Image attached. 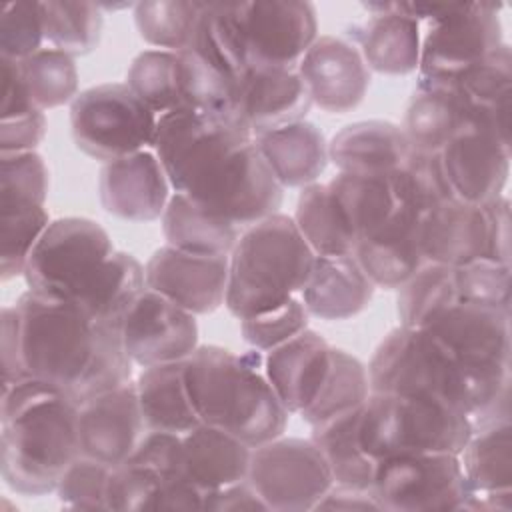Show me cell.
I'll return each mask as SVG.
<instances>
[{
  "mask_svg": "<svg viewBox=\"0 0 512 512\" xmlns=\"http://www.w3.org/2000/svg\"><path fill=\"white\" fill-rule=\"evenodd\" d=\"M14 308L26 376L60 388L78 406L132 380L120 328L96 322L74 302L30 290Z\"/></svg>",
  "mask_w": 512,
  "mask_h": 512,
  "instance_id": "6da1fadb",
  "label": "cell"
},
{
  "mask_svg": "<svg viewBox=\"0 0 512 512\" xmlns=\"http://www.w3.org/2000/svg\"><path fill=\"white\" fill-rule=\"evenodd\" d=\"M366 368L370 392L438 398L474 426L510 420V364H462L424 328L390 330Z\"/></svg>",
  "mask_w": 512,
  "mask_h": 512,
  "instance_id": "7a4b0ae2",
  "label": "cell"
},
{
  "mask_svg": "<svg viewBox=\"0 0 512 512\" xmlns=\"http://www.w3.org/2000/svg\"><path fill=\"white\" fill-rule=\"evenodd\" d=\"M78 408L60 388L32 376L2 386L0 474L12 492L44 496L56 490L80 456Z\"/></svg>",
  "mask_w": 512,
  "mask_h": 512,
  "instance_id": "3957f363",
  "label": "cell"
},
{
  "mask_svg": "<svg viewBox=\"0 0 512 512\" xmlns=\"http://www.w3.org/2000/svg\"><path fill=\"white\" fill-rule=\"evenodd\" d=\"M260 362L254 348L236 354L218 344H200L184 360L186 388L200 422L250 448L282 436L290 418Z\"/></svg>",
  "mask_w": 512,
  "mask_h": 512,
  "instance_id": "277c9868",
  "label": "cell"
},
{
  "mask_svg": "<svg viewBox=\"0 0 512 512\" xmlns=\"http://www.w3.org/2000/svg\"><path fill=\"white\" fill-rule=\"evenodd\" d=\"M316 254L292 216L276 212L240 234L228 256V312L244 320L280 306L304 288Z\"/></svg>",
  "mask_w": 512,
  "mask_h": 512,
  "instance_id": "5b68a950",
  "label": "cell"
},
{
  "mask_svg": "<svg viewBox=\"0 0 512 512\" xmlns=\"http://www.w3.org/2000/svg\"><path fill=\"white\" fill-rule=\"evenodd\" d=\"M474 430L458 408L428 396L370 392L360 412V444L376 462L406 454H460Z\"/></svg>",
  "mask_w": 512,
  "mask_h": 512,
  "instance_id": "8992f818",
  "label": "cell"
},
{
  "mask_svg": "<svg viewBox=\"0 0 512 512\" xmlns=\"http://www.w3.org/2000/svg\"><path fill=\"white\" fill-rule=\"evenodd\" d=\"M252 140L236 110H176L158 116L152 150L172 190L186 194Z\"/></svg>",
  "mask_w": 512,
  "mask_h": 512,
  "instance_id": "52a82bcc",
  "label": "cell"
},
{
  "mask_svg": "<svg viewBox=\"0 0 512 512\" xmlns=\"http://www.w3.org/2000/svg\"><path fill=\"white\" fill-rule=\"evenodd\" d=\"M114 252L100 222L84 216L56 218L36 242L26 268V288L50 300H78Z\"/></svg>",
  "mask_w": 512,
  "mask_h": 512,
  "instance_id": "ba28073f",
  "label": "cell"
},
{
  "mask_svg": "<svg viewBox=\"0 0 512 512\" xmlns=\"http://www.w3.org/2000/svg\"><path fill=\"white\" fill-rule=\"evenodd\" d=\"M158 116L126 82L90 86L70 104L74 144L94 160L112 162L152 150Z\"/></svg>",
  "mask_w": 512,
  "mask_h": 512,
  "instance_id": "9c48e42d",
  "label": "cell"
},
{
  "mask_svg": "<svg viewBox=\"0 0 512 512\" xmlns=\"http://www.w3.org/2000/svg\"><path fill=\"white\" fill-rule=\"evenodd\" d=\"M502 4L448 2L420 42L418 82H450L504 44Z\"/></svg>",
  "mask_w": 512,
  "mask_h": 512,
  "instance_id": "30bf717a",
  "label": "cell"
},
{
  "mask_svg": "<svg viewBox=\"0 0 512 512\" xmlns=\"http://www.w3.org/2000/svg\"><path fill=\"white\" fill-rule=\"evenodd\" d=\"M386 512L464 510L470 494L458 454H406L378 462L370 486Z\"/></svg>",
  "mask_w": 512,
  "mask_h": 512,
  "instance_id": "8fae6325",
  "label": "cell"
},
{
  "mask_svg": "<svg viewBox=\"0 0 512 512\" xmlns=\"http://www.w3.org/2000/svg\"><path fill=\"white\" fill-rule=\"evenodd\" d=\"M246 480L266 502L268 510L304 512L314 510L334 486L332 472L308 438L284 434L252 448Z\"/></svg>",
  "mask_w": 512,
  "mask_h": 512,
  "instance_id": "7c38bea8",
  "label": "cell"
},
{
  "mask_svg": "<svg viewBox=\"0 0 512 512\" xmlns=\"http://www.w3.org/2000/svg\"><path fill=\"white\" fill-rule=\"evenodd\" d=\"M184 196L204 212L248 228L278 212L284 188L252 140Z\"/></svg>",
  "mask_w": 512,
  "mask_h": 512,
  "instance_id": "4fadbf2b",
  "label": "cell"
},
{
  "mask_svg": "<svg viewBox=\"0 0 512 512\" xmlns=\"http://www.w3.org/2000/svg\"><path fill=\"white\" fill-rule=\"evenodd\" d=\"M250 66H298L320 36L312 2H232Z\"/></svg>",
  "mask_w": 512,
  "mask_h": 512,
  "instance_id": "5bb4252c",
  "label": "cell"
},
{
  "mask_svg": "<svg viewBox=\"0 0 512 512\" xmlns=\"http://www.w3.org/2000/svg\"><path fill=\"white\" fill-rule=\"evenodd\" d=\"M126 354L140 368L184 362L198 346L196 316L146 288L120 322Z\"/></svg>",
  "mask_w": 512,
  "mask_h": 512,
  "instance_id": "9a60e30c",
  "label": "cell"
},
{
  "mask_svg": "<svg viewBox=\"0 0 512 512\" xmlns=\"http://www.w3.org/2000/svg\"><path fill=\"white\" fill-rule=\"evenodd\" d=\"M146 288L194 316L216 312L226 302L228 256H198L170 244L144 264Z\"/></svg>",
  "mask_w": 512,
  "mask_h": 512,
  "instance_id": "2e32d148",
  "label": "cell"
},
{
  "mask_svg": "<svg viewBox=\"0 0 512 512\" xmlns=\"http://www.w3.org/2000/svg\"><path fill=\"white\" fill-rule=\"evenodd\" d=\"M312 104L330 114L352 112L366 96L370 70L360 50L342 36H318L298 62Z\"/></svg>",
  "mask_w": 512,
  "mask_h": 512,
  "instance_id": "e0dca14e",
  "label": "cell"
},
{
  "mask_svg": "<svg viewBox=\"0 0 512 512\" xmlns=\"http://www.w3.org/2000/svg\"><path fill=\"white\" fill-rule=\"evenodd\" d=\"M146 432L136 384L130 380L78 408L80 454L110 468L124 464Z\"/></svg>",
  "mask_w": 512,
  "mask_h": 512,
  "instance_id": "ac0fdd59",
  "label": "cell"
},
{
  "mask_svg": "<svg viewBox=\"0 0 512 512\" xmlns=\"http://www.w3.org/2000/svg\"><path fill=\"white\" fill-rule=\"evenodd\" d=\"M462 364H510V312L458 300L424 326Z\"/></svg>",
  "mask_w": 512,
  "mask_h": 512,
  "instance_id": "d6986e66",
  "label": "cell"
},
{
  "mask_svg": "<svg viewBox=\"0 0 512 512\" xmlns=\"http://www.w3.org/2000/svg\"><path fill=\"white\" fill-rule=\"evenodd\" d=\"M310 106L298 66H250L234 84V110L254 136L306 120Z\"/></svg>",
  "mask_w": 512,
  "mask_h": 512,
  "instance_id": "ffe728a7",
  "label": "cell"
},
{
  "mask_svg": "<svg viewBox=\"0 0 512 512\" xmlns=\"http://www.w3.org/2000/svg\"><path fill=\"white\" fill-rule=\"evenodd\" d=\"M170 188L164 166L154 150L106 162L98 178L102 208L128 222H154L162 218L172 196Z\"/></svg>",
  "mask_w": 512,
  "mask_h": 512,
  "instance_id": "44dd1931",
  "label": "cell"
},
{
  "mask_svg": "<svg viewBox=\"0 0 512 512\" xmlns=\"http://www.w3.org/2000/svg\"><path fill=\"white\" fill-rule=\"evenodd\" d=\"M512 148L480 130H466L452 138L442 150L440 160L454 192V198L486 206L504 196L510 176Z\"/></svg>",
  "mask_w": 512,
  "mask_h": 512,
  "instance_id": "7402d4cb",
  "label": "cell"
},
{
  "mask_svg": "<svg viewBox=\"0 0 512 512\" xmlns=\"http://www.w3.org/2000/svg\"><path fill=\"white\" fill-rule=\"evenodd\" d=\"M370 18L356 24L350 42L360 50L368 70L386 76H406L418 70L420 24L406 16L398 2L364 4Z\"/></svg>",
  "mask_w": 512,
  "mask_h": 512,
  "instance_id": "603a6c76",
  "label": "cell"
},
{
  "mask_svg": "<svg viewBox=\"0 0 512 512\" xmlns=\"http://www.w3.org/2000/svg\"><path fill=\"white\" fill-rule=\"evenodd\" d=\"M332 346L306 328L264 356V374L290 414H302L316 398L328 368Z\"/></svg>",
  "mask_w": 512,
  "mask_h": 512,
  "instance_id": "cb8c5ba5",
  "label": "cell"
},
{
  "mask_svg": "<svg viewBox=\"0 0 512 512\" xmlns=\"http://www.w3.org/2000/svg\"><path fill=\"white\" fill-rule=\"evenodd\" d=\"M464 100L470 116V130L494 136L510 146V110H512V52L504 42L496 52L466 68L450 80ZM512 148V146H510Z\"/></svg>",
  "mask_w": 512,
  "mask_h": 512,
  "instance_id": "d4e9b609",
  "label": "cell"
},
{
  "mask_svg": "<svg viewBox=\"0 0 512 512\" xmlns=\"http://www.w3.org/2000/svg\"><path fill=\"white\" fill-rule=\"evenodd\" d=\"M420 216L402 208L376 234L358 240L354 258L376 288L398 290L426 262L420 248Z\"/></svg>",
  "mask_w": 512,
  "mask_h": 512,
  "instance_id": "484cf974",
  "label": "cell"
},
{
  "mask_svg": "<svg viewBox=\"0 0 512 512\" xmlns=\"http://www.w3.org/2000/svg\"><path fill=\"white\" fill-rule=\"evenodd\" d=\"M420 248L426 262L448 268L486 258L488 224L484 208L454 198L432 210L420 222Z\"/></svg>",
  "mask_w": 512,
  "mask_h": 512,
  "instance_id": "4316f807",
  "label": "cell"
},
{
  "mask_svg": "<svg viewBox=\"0 0 512 512\" xmlns=\"http://www.w3.org/2000/svg\"><path fill=\"white\" fill-rule=\"evenodd\" d=\"M374 290L376 286L364 274L354 254L316 256L298 298L310 316L336 322L364 312L374 298Z\"/></svg>",
  "mask_w": 512,
  "mask_h": 512,
  "instance_id": "83f0119b",
  "label": "cell"
},
{
  "mask_svg": "<svg viewBox=\"0 0 512 512\" xmlns=\"http://www.w3.org/2000/svg\"><path fill=\"white\" fill-rule=\"evenodd\" d=\"M252 448L232 434L200 422L182 434L180 472L200 492L246 480Z\"/></svg>",
  "mask_w": 512,
  "mask_h": 512,
  "instance_id": "f1b7e54d",
  "label": "cell"
},
{
  "mask_svg": "<svg viewBox=\"0 0 512 512\" xmlns=\"http://www.w3.org/2000/svg\"><path fill=\"white\" fill-rule=\"evenodd\" d=\"M254 144L282 188H304L320 182L330 158L322 130L298 120L254 136Z\"/></svg>",
  "mask_w": 512,
  "mask_h": 512,
  "instance_id": "f546056e",
  "label": "cell"
},
{
  "mask_svg": "<svg viewBox=\"0 0 512 512\" xmlns=\"http://www.w3.org/2000/svg\"><path fill=\"white\" fill-rule=\"evenodd\" d=\"M410 150L402 126L390 120L352 122L328 142L330 162L352 174H392Z\"/></svg>",
  "mask_w": 512,
  "mask_h": 512,
  "instance_id": "4dcf8cb0",
  "label": "cell"
},
{
  "mask_svg": "<svg viewBox=\"0 0 512 512\" xmlns=\"http://www.w3.org/2000/svg\"><path fill=\"white\" fill-rule=\"evenodd\" d=\"M402 130L412 148L440 152L452 138L470 130L468 108L450 82H418Z\"/></svg>",
  "mask_w": 512,
  "mask_h": 512,
  "instance_id": "1f68e13d",
  "label": "cell"
},
{
  "mask_svg": "<svg viewBox=\"0 0 512 512\" xmlns=\"http://www.w3.org/2000/svg\"><path fill=\"white\" fill-rule=\"evenodd\" d=\"M134 384L146 430L184 434L200 424L186 388L184 362L142 368Z\"/></svg>",
  "mask_w": 512,
  "mask_h": 512,
  "instance_id": "d6a6232c",
  "label": "cell"
},
{
  "mask_svg": "<svg viewBox=\"0 0 512 512\" xmlns=\"http://www.w3.org/2000/svg\"><path fill=\"white\" fill-rule=\"evenodd\" d=\"M360 408L314 424L310 440L322 452L336 486L370 490L378 462L360 444Z\"/></svg>",
  "mask_w": 512,
  "mask_h": 512,
  "instance_id": "836d02e7",
  "label": "cell"
},
{
  "mask_svg": "<svg viewBox=\"0 0 512 512\" xmlns=\"http://www.w3.org/2000/svg\"><path fill=\"white\" fill-rule=\"evenodd\" d=\"M160 220L166 244L198 256H230L244 232V228L204 212L178 192L170 196Z\"/></svg>",
  "mask_w": 512,
  "mask_h": 512,
  "instance_id": "e575fe53",
  "label": "cell"
},
{
  "mask_svg": "<svg viewBox=\"0 0 512 512\" xmlns=\"http://www.w3.org/2000/svg\"><path fill=\"white\" fill-rule=\"evenodd\" d=\"M328 186L356 242L382 230L398 210L390 174L338 172L328 180Z\"/></svg>",
  "mask_w": 512,
  "mask_h": 512,
  "instance_id": "d590c367",
  "label": "cell"
},
{
  "mask_svg": "<svg viewBox=\"0 0 512 512\" xmlns=\"http://www.w3.org/2000/svg\"><path fill=\"white\" fill-rule=\"evenodd\" d=\"M144 290V266L136 256L114 250L92 284L78 300H74V304L88 312L96 322L120 328L122 318Z\"/></svg>",
  "mask_w": 512,
  "mask_h": 512,
  "instance_id": "8d00e7d4",
  "label": "cell"
},
{
  "mask_svg": "<svg viewBox=\"0 0 512 512\" xmlns=\"http://www.w3.org/2000/svg\"><path fill=\"white\" fill-rule=\"evenodd\" d=\"M188 50L236 84L250 60L232 2H202Z\"/></svg>",
  "mask_w": 512,
  "mask_h": 512,
  "instance_id": "74e56055",
  "label": "cell"
},
{
  "mask_svg": "<svg viewBox=\"0 0 512 512\" xmlns=\"http://www.w3.org/2000/svg\"><path fill=\"white\" fill-rule=\"evenodd\" d=\"M458 458L472 492L512 490L510 420H494L474 426Z\"/></svg>",
  "mask_w": 512,
  "mask_h": 512,
  "instance_id": "f35d334b",
  "label": "cell"
},
{
  "mask_svg": "<svg viewBox=\"0 0 512 512\" xmlns=\"http://www.w3.org/2000/svg\"><path fill=\"white\" fill-rule=\"evenodd\" d=\"M292 220L316 256L354 252L356 236L334 200L328 182H314L300 190Z\"/></svg>",
  "mask_w": 512,
  "mask_h": 512,
  "instance_id": "ab89813d",
  "label": "cell"
},
{
  "mask_svg": "<svg viewBox=\"0 0 512 512\" xmlns=\"http://www.w3.org/2000/svg\"><path fill=\"white\" fill-rule=\"evenodd\" d=\"M390 184L398 208L420 218L454 200L440 152L412 148L402 164L390 174Z\"/></svg>",
  "mask_w": 512,
  "mask_h": 512,
  "instance_id": "60d3db41",
  "label": "cell"
},
{
  "mask_svg": "<svg viewBox=\"0 0 512 512\" xmlns=\"http://www.w3.org/2000/svg\"><path fill=\"white\" fill-rule=\"evenodd\" d=\"M370 396V380L366 364L342 348L332 346L328 374L300 418L314 426L334 416L360 408Z\"/></svg>",
  "mask_w": 512,
  "mask_h": 512,
  "instance_id": "b9f144b4",
  "label": "cell"
},
{
  "mask_svg": "<svg viewBox=\"0 0 512 512\" xmlns=\"http://www.w3.org/2000/svg\"><path fill=\"white\" fill-rule=\"evenodd\" d=\"M44 40L70 56L96 50L102 36V8L96 2L48 0L40 2Z\"/></svg>",
  "mask_w": 512,
  "mask_h": 512,
  "instance_id": "7bdbcfd3",
  "label": "cell"
},
{
  "mask_svg": "<svg viewBox=\"0 0 512 512\" xmlns=\"http://www.w3.org/2000/svg\"><path fill=\"white\" fill-rule=\"evenodd\" d=\"M34 106L42 112L72 104L78 96V68L74 56L44 46L24 60H18Z\"/></svg>",
  "mask_w": 512,
  "mask_h": 512,
  "instance_id": "ee69618b",
  "label": "cell"
},
{
  "mask_svg": "<svg viewBox=\"0 0 512 512\" xmlns=\"http://www.w3.org/2000/svg\"><path fill=\"white\" fill-rule=\"evenodd\" d=\"M202 10V2L144 0L134 4V24L154 50H188Z\"/></svg>",
  "mask_w": 512,
  "mask_h": 512,
  "instance_id": "f6af8a7d",
  "label": "cell"
},
{
  "mask_svg": "<svg viewBox=\"0 0 512 512\" xmlns=\"http://www.w3.org/2000/svg\"><path fill=\"white\" fill-rule=\"evenodd\" d=\"M128 88L156 114L180 110V56L168 50H144L128 68Z\"/></svg>",
  "mask_w": 512,
  "mask_h": 512,
  "instance_id": "bcb514c9",
  "label": "cell"
},
{
  "mask_svg": "<svg viewBox=\"0 0 512 512\" xmlns=\"http://www.w3.org/2000/svg\"><path fill=\"white\" fill-rule=\"evenodd\" d=\"M454 302H458V292L452 268L428 262L398 288L396 312L400 326L422 328Z\"/></svg>",
  "mask_w": 512,
  "mask_h": 512,
  "instance_id": "7dc6e473",
  "label": "cell"
},
{
  "mask_svg": "<svg viewBox=\"0 0 512 512\" xmlns=\"http://www.w3.org/2000/svg\"><path fill=\"white\" fill-rule=\"evenodd\" d=\"M50 222L46 206L2 210L0 278L4 282L24 274L26 262Z\"/></svg>",
  "mask_w": 512,
  "mask_h": 512,
  "instance_id": "c3c4849f",
  "label": "cell"
},
{
  "mask_svg": "<svg viewBox=\"0 0 512 512\" xmlns=\"http://www.w3.org/2000/svg\"><path fill=\"white\" fill-rule=\"evenodd\" d=\"M48 166L34 152L0 154V208L46 206Z\"/></svg>",
  "mask_w": 512,
  "mask_h": 512,
  "instance_id": "681fc988",
  "label": "cell"
},
{
  "mask_svg": "<svg viewBox=\"0 0 512 512\" xmlns=\"http://www.w3.org/2000/svg\"><path fill=\"white\" fill-rule=\"evenodd\" d=\"M308 310L298 296L288 298L276 308L240 320V332L248 346L268 352L308 328Z\"/></svg>",
  "mask_w": 512,
  "mask_h": 512,
  "instance_id": "f907efd6",
  "label": "cell"
},
{
  "mask_svg": "<svg viewBox=\"0 0 512 512\" xmlns=\"http://www.w3.org/2000/svg\"><path fill=\"white\" fill-rule=\"evenodd\" d=\"M452 272L458 300L510 312V264L480 258Z\"/></svg>",
  "mask_w": 512,
  "mask_h": 512,
  "instance_id": "816d5d0a",
  "label": "cell"
},
{
  "mask_svg": "<svg viewBox=\"0 0 512 512\" xmlns=\"http://www.w3.org/2000/svg\"><path fill=\"white\" fill-rule=\"evenodd\" d=\"M40 2H6L0 12V56L24 60L44 48Z\"/></svg>",
  "mask_w": 512,
  "mask_h": 512,
  "instance_id": "f5cc1de1",
  "label": "cell"
},
{
  "mask_svg": "<svg viewBox=\"0 0 512 512\" xmlns=\"http://www.w3.org/2000/svg\"><path fill=\"white\" fill-rule=\"evenodd\" d=\"M164 478L166 476H160L154 470L130 460L112 468L106 486V510H156V500Z\"/></svg>",
  "mask_w": 512,
  "mask_h": 512,
  "instance_id": "db71d44e",
  "label": "cell"
},
{
  "mask_svg": "<svg viewBox=\"0 0 512 512\" xmlns=\"http://www.w3.org/2000/svg\"><path fill=\"white\" fill-rule=\"evenodd\" d=\"M110 472V466L80 454L62 474L54 490L58 502L64 508L74 510H106V486Z\"/></svg>",
  "mask_w": 512,
  "mask_h": 512,
  "instance_id": "11a10c76",
  "label": "cell"
},
{
  "mask_svg": "<svg viewBox=\"0 0 512 512\" xmlns=\"http://www.w3.org/2000/svg\"><path fill=\"white\" fill-rule=\"evenodd\" d=\"M180 454H182V434L146 430L134 454L128 460L142 464L160 476H176V474H182Z\"/></svg>",
  "mask_w": 512,
  "mask_h": 512,
  "instance_id": "9f6ffc18",
  "label": "cell"
},
{
  "mask_svg": "<svg viewBox=\"0 0 512 512\" xmlns=\"http://www.w3.org/2000/svg\"><path fill=\"white\" fill-rule=\"evenodd\" d=\"M48 128L46 112L34 110L30 114L0 120V154L34 152L44 140Z\"/></svg>",
  "mask_w": 512,
  "mask_h": 512,
  "instance_id": "6f0895ef",
  "label": "cell"
},
{
  "mask_svg": "<svg viewBox=\"0 0 512 512\" xmlns=\"http://www.w3.org/2000/svg\"><path fill=\"white\" fill-rule=\"evenodd\" d=\"M0 76H2L0 120L18 118V116L38 110L30 98V92L26 88L18 60L0 56Z\"/></svg>",
  "mask_w": 512,
  "mask_h": 512,
  "instance_id": "680465c9",
  "label": "cell"
},
{
  "mask_svg": "<svg viewBox=\"0 0 512 512\" xmlns=\"http://www.w3.org/2000/svg\"><path fill=\"white\" fill-rule=\"evenodd\" d=\"M0 348H2V386L26 378L20 352V322L14 304L0 312Z\"/></svg>",
  "mask_w": 512,
  "mask_h": 512,
  "instance_id": "91938a15",
  "label": "cell"
},
{
  "mask_svg": "<svg viewBox=\"0 0 512 512\" xmlns=\"http://www.w3.org/2000/svg\"><path fill=\"white\" fill-rule=\"evenodd\" d=\"M482 208L488 224L486 258L500 264H510V200L500 196Z\"/></svg>",
  "mask_w": 512,
  "mask_h": 512,
  "instance_id": "94428289",
  "label": "cell"
},
{
  "mask_svg": "<svg viewBox=\"0 0 512 512\" xmlns=\"http://www.w3.org/2000/svg\"><path fill=\"white\" fill-rule=\"evenodd\" d=\"M202 510L240 512V510H268V506L248 480H240L224 488L206 492Z\"/></svg>",
  "mask_w": 512,
  "mask_h": 512,
  "instance_id": "6125c7cd",
  "label": "cell"
},
{
  "mask_svg": "<svg viewBox=\"0 0 512 512\" xmlns=\"http://www.w3.org/2000/svg\"><path fill=\"white\" fill-rule=\"evenodd\" d=\"M314 510H382L370 490L346 488V486H332L324 498L316 504Z\"/></svg>",
  "mask_w": 512,
  "mask_h": 512,
  "instance_id": "be15d7a7",
  "label": "cell"
}]
</instances>
